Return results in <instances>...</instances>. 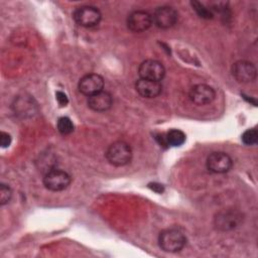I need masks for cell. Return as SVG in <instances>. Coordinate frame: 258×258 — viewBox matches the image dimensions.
<instances>
[{
	"instance_id": "1",
	"label": "cell",
	"mask_w": 258,
	"mask_h": 258,
	"mask_svg": "<svg viewBox=\"0 0 258 258\" xmlns=\"http://www.w3.org/2000/svg\"><path fill=\"white\" fill-rule=\"evenodd\" d=\"M186 244V237L178 229H165L159 233L158 245L161 250L169 253L179 252Z\"/></svg>"
},
{
	"instance_id": "2",
	"label": "cell",
	"mask_w": 258,
	"mask_h": 258,
	"mask_svg": "<svg viewBox=\"0 0 258 258\" xmlns=\"http://www.w3.org/2000/svg\"><path fill=\"white\" fill-rule=\"evenodd\" d=\"M105 155L110 164L114 166H123L131 161L132 149L128 143L124 141H116L107 148Z\"/></svg>"
},
{
	"instance_id": "3",
	"label": "cell",
	"mask_w": 258,
	"mask_h": 258,
	"mask_svg": "<svg viewBox=\"0 0 258 258\" xmlns=\"http://www.w3.org/2000/svg\"><path fill=\"white\" fill-rule=\"evenodd\" d=\"M73 17L79 25L83 27H93L99 24L102 18V14L98 8L90 5H85L78 7L74 11Z\"/></svg>"
},
{
	"instance_id": "4",
	"label": "cell",
	"mask_w": 258,
	"mask_h": 258,
	"mask_svg": "<svg viewBox=\"0 0 258 258\" xmlns=\"http://www.w3.org/2000/svg\"><path fill=\"white\" fill-rule=\"evenodd\" d=\"M71 183V176L60 169H50L43 177V185L51 191H61Z\"/></svg>"
},
{
	"instance_id": "5",
	"label": "cell",
	"mask_w": 258,
	"mask_h": 258,
	"mask_svg": "<svg viewBox=\"0 0 258 258\" xmlns=\"http://www.w3.org/2000/svg\"><path fill=\"white\" fill-rule=\"evenodd\" d=\"M243 221V216L236 210H223L219 212L214 219L217 229L221 231H230L237 228Z\"/></svg>"
},
{
	"instance_id": "6",
	"label": "cell",
	"mask_w": 258,
	"mask_h": 258,
	"mask_svg": "<svg viewBox=\"0 0 258 258\" xmlns=\"http://www.w3.org/2000/svg\"><path fill=\"white\" fill-rule=\"evenodd\" d=\"M206 165L207 168L214 173H225L231 169L233 161L226 152L215 151L208 155Z\"/></svg>"
},
{
	"instance_id": "7",
	"label": "cell",
	"mask_w": 258,
	"mask_h": 258,
	"mask_svg": "<svg viewBox=\"0 0 258 258\" xmlns=\"http://www.w3.org/2000/svg\"><path fill=\"white\" fill-rule=\"evenodd\" d=\"M138 74L141 79L160 82L165 75L163 64L155 59H146L138 68Z\"/></svg>"
},
{
	"instance_id": "8",
	"label": "cell",
	"mask_w": 258,
	"mask_h": 258,
	"mask_svg": "<svg viewBox=\"0 0 258 258\" xmlns=\"http://www.w3.org/2000/svg\"><path fill=\"white\" fill-rule=\"evenodd\" d=\"M152 16V23L162 29L172 27L177 21V12L170 6H161L155 9Z\"/></svg>"
},
{
	"instance_id": "9",
	"label": "cell",
	"mask_w": 258,
	"mask_h": 258,
	"mask_svg": "<svg viewBox=\"0 0 258 258\" xmlns=\"http://www.w3.org/2000/svg\"><path fill=\"white\" fill-rule=\"evenodd\" d=\"M232 75L234 79L241 84L251 83L256 79V67L248 60H238L232 66Z\"/></svg>"
},
{
	"instance_id": "10",
	"label": "cell",
	"mask_w": 258,
	"mask_h": 258,
	"mask_svg": "<svg viewBox=\"0 0 258 258\" xmlns=\"http://www.w3.org/2000/svg\"><path fill=\"white\" fill-rule=\"evenodd\" d=\"M104 88V79L98 74H88L80 79L78 84L79 91L85 96H92L101 91Z\"/></svg>"
},
{
	"instance_id": "11",
	"label": "cell",
	"mask_w": 258,
	"mask_h": 258,
	"mask_svg": "<svg viewBox=\"0 0 258 258\" xmlns=\"http://www.w3.org/2000/svg\"><path fill=\"white\" fill-rule=\"evenodd\" d=\"M152 24V16L143 10H135L127 17V27L132 32L147 30Z\"/></svg>"
},
{
	"instance_id": "12",
	"label": "cell",
	"mask_w": 258,
	"mask_h": 258,
	"mask_svg": "<svg viewBox=\"0 0 258 258\" xmlns=\"http://www.w3.org/2000/svg\"><path fill=\"white\" fill-rule=\"evenodd\" d=\"M189 99L196 105L202 106L212 103L215 100L216 92L215 90L206 84H198L189 90Z\"/></svg>"
},
{
	"instance_id": "13",
	"label": "cell",
	"mask_w": 258,
	"mask_h": 258,
	"mask_svg": "<svg viewBox=\"0 0 258 258\" xmlns=\"http://www.w3.org/2000/svg\"><path fill=\"white\" fill-rule=\"evenodd\" d=\"M88 107L96 112H104L111 108L113 104V98L110 93L101 91L88 98Z\"/></svg>"
},
{
	"instance_id": "14",
	"label": "cell",
	"mask_w": 258,
	"mask_h": 258,
	"mask_svg": "<svg viewBox=\"0 0 258 258\" xmlns=\"http://www.w3.org/2000/svg\"><path fill=\"white\" fill-rule=\"evenodd\" d=\"M135 89L137 93L144 98H155L161 93L162 86L160 82L140 78L135 84Z\"/></svg>"
},
{
	"instance_id": "15",
	"label": "cell",
	"mask_w": 258,
	"mask_h": 258,
	"mask_svg": "<svg viewBox=\"0 0 258 258\" xmlns=\"http://www.w3.org/2000/svg\"><path fill=\"white\" fill-rule=\"evenodd\" d=\"M156 139L159 144L164 147L181 146L185 141V134L178 129H171L165 134L157 135Z\"/></svg>"
},
{
	"instance_id": "16",
	"label": "cell",
	"mask_w": 258,
	"mask_h": 258,
	"mask_svg": "<svg viewBox=\"0 0 258 258\" xmlns=\"http://www.w3.org/2000/svg\"><path fill=\"white\" fill-rule=\"evenodd\" d=\"M56 128L60 134L68 135L74 131V124L69 117H60L57 120Z\"/></svg>"
},
{
	"instance_id": "17",
	"label": "cell",
	"mask_w": 258,
	"mask_h": 258,
	"mask_svg": "<svg viewBox=\"0 0 258 258\" xmlns=\"http://www.w3.org/2000/svg\"><path fill=\"white\" fill-rule=\"evenodd\" d=\"M241 139H242L243 143L246 145H254V144H256V142L258 140V132L254 128L248 129L242 134Z\"/></svg>"
},
{
	"instance_id": "18",
	"label": "cell",
	"mask_w": 258,
	"mask_h": 258,
	"mask_svg": "<svg viewBox=\"0 0 258 258\" xmlns=\"http://www.w3.org/2000/svg\"><path fill=\"white\" fill-rule=\"evenodd\" d=\"M191 5L200 17L206 18V19H210L213 17L212 10L210 8L205 7L202 3L198 2V1H194V2H191Z\"/></svg>"
},
{
	"instance_id": "19",
	"label": "cell",
	"mask_w": 258,
	"mask_h": 258,
	"mask_svg": "<svg viewBox=\"0 0 258 258\" xmlns=\"http://www.w3.org/2000/svg\"><path fill=\"white\" fill-rule=\"evenodd\" d=\"M12 197V190L9 185L1 183L0 185V204L5 205L9 203Z\"/></svg>"
},
{
	"instance_id": "20",
	"label": "cell",
	"mask_w": 258,
	"mask_h": 258,
	"mask_svg": "<svg viewBox=\"0 0 258 258\" xmlns=\"http://www.w3.org/2000/svg\"><path fill=\"white\" fill-rule=\"evenodd\" d=\"M0 144H1L2 148L9 147V145L11 144V136H10V134H8L7 132L1 131V133H0Z\"/></svg>"
},
{
	"instance_id": "21",
	"label": "cell",
	"mask_w": 258,
	"mask_h": 258,
	"mask_svg": "<svg viewBox=\"0 0 258 258\" xmlns=\"http://www.w3.org/2000/svg\"><path fill=\"white\" fill-rule=\"evenodd\" d=\"M55 96H56V101H57V103H58L61 107L67 106V104L69 103V99H68V97H67V95H66L64 93H62V92H60V91H57L56 94H55Z\"/></svg>"
}]
</instances>
